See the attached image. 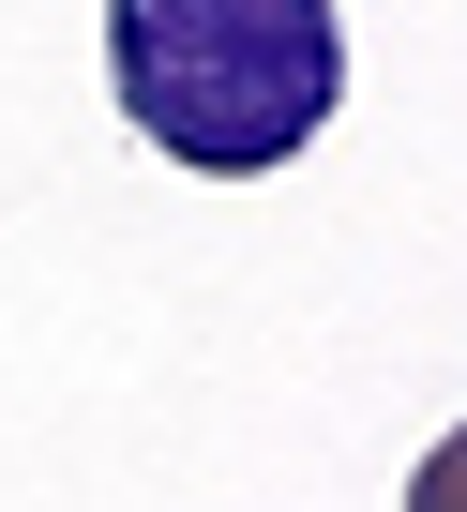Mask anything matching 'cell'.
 <instances>
[{"mask_svg": "<svg viewBox=\"0 0 467 512\" xmlns=\"http://www.w3.org/2000/svg\"><path fill=\"white\" fill-rule=\"evenodd\" d=\"M106 91L196 181H272L347 106L332 0H106Z\"/></svg>", "mask_w": 467, "mask_h": 512, "instance_id": "cell-1", "label": "cell"}, {"mask_svg": "<svg viewBox=\"0 0 467 512\" xmlns=\"http://www.w3.org/2000/svg\"><path fill=\"white\" fill-rule=\"evenodd\" d=\"M407 512H467V422H452V437L407 467Z\"/></svg>", "mask_w": 467, "mask_h": 512, "instance_id": "cell-2", "label": "cell"}]
</instances>
